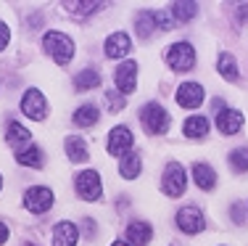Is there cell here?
Listing matches in <instances>:
<instances>
[{"label":"cell","instance_id":"cell-22","mask_svg":"<svg viewBox=\"0 0 248 246\" xmlns=\"http://www.w3.org/2000/svg\"><path fill=\"white\" fill-rule=\"evenodd\" d=\"M98 85H100V74L95 72V69H82V72L74 77V87L79 93H87V90H93V87H98Z\"/></svg>","mask_w":248,"mask_h":246},{"label":"cell","instance_id":"cell-14","mask_svg":"<svg viewBox=\"0 0 248 246\" xmlns=\"http://www.w3.org/2000/svg\"><path fill=\"white\" fill-rule=\"evenodd\" d=\"M77 241H79V228L74 222L63 220L53 228V246H77Z\"/></svg>","mask_w":248,"mask_h":246},{"label":"cell","instance_id":"cell-3","mask_svg":"<svg viewBox=\"0 0 248 246\" xmlns=\"http://www.w3.org/2000/svg\"><path fill=\"white\" fill-rule=\"evenodd\" d=\"M167 64L174 72H190L196 64V48L190 43H174L167 50Z\"/></svg>","mask_w":248,"mask_h":246},{"label":"cell","instance_id":"cell-38","mask_svg":"<svg viewBox=\"0 0 248 246\" xmlns=\"http://www.w3.org/2000/svg\"><path fill=\"white\" fill-rule=\"evenodd\" d=\"M0 185H3V180H0Z\"/></svg>","mask_w":248,"mask_h":246},{"label":"cell","instance_id":"cell-37","mask_svg":"<svg viewBox=\"0 0 248 246\" xmlns=\"http://www.w3.org/2000/svg\"><path fill=\"white\" fill-rule=\"evenodd\" d=\"M24 246H37V244H24Z\"/></svg>","mask_w":248,"mask_h":246},{"label":"cell","instance_id":"cell-26","mask_svg":"<svg viewBox=\"0 0 248 246\" xmlns=\"http://www.w3.org/2000/svg\"><path fill=\"white\" fill-rule=\"evenodd\" d=\"M98 119H100V111L93 106V103H85V106H79L74 111V122L79 127H93Z\"/></svg>","mask_w":248,"mask_h":246},{"label":"cell","instance_id":"cell-16","mask_svg":"<svg viewBox=\"0 0 248 246\" xmlns=\"http://www.w3.org/2000/svg\"><path fill=\"white\" fill-rule=\"evenodd\" d=\"M193 180H196V185L201 191H211L217 185V172L209 167V164L196 162V164H193Z\"/></svg>","mask_w":248,"mask_h":246},{"label":"cell","instance_id":"cell-6","mask_svg":"<svg viewBox=\"0 0 248 246\" xmlns=\"http://www.w3.org/2000/svg\"><path fill=\"white\" fill-rule=\"evenodd\" d=\"M53 191L50 188H43V185H34L24 193V207L29 209L32 214H45L48 209L53 207Z\"/></svg>","mask_w":248,"mask_h":246},{"label":"cell","instance_id":"cell-12","mask_svg":"<svg viewBox=\"0 0 248 246\" xmlns=\"http://www.w3.org/2000/svg\"><path fill=\"white\" fill-rule=\"evenodd\" d=\"M153 238V228L143 220H132L127 225V244L129 246H148Z\"/></svg>","mask_w":248,"mask_h":246},{"label":"cell","instance_id":"cell-19","mask_svg":"<svg viewBox=\"0 0 248 246\" xmlns=\"http://www.w3.org/2000/svg\"><path fill=\"white\" fill-rule=\"evenodd\" d=\"M140 169H143V162H140L138 154H132L129 151L127 156H122V164H119V175L124 180H135L140 175Z\"/></svg>","mask_w":248,"mask_h":246},{"label":"cell","instance_id":"cell-8","mask_svg":"<svg viewBox=\"0 0 248 246\" xmlns=\"http://www.w3.org/2000/svg\"><path fill=\"white\" fill-rule=\"evenodd\" d=\"M132 146H135V135L129 132V127L119 125L108 132V154L111 156H127L132 151Z\"/></svg>","mask_w":248,"mask_h":246},{"label":"cell","instance_id":"cell-32","mask_svg":"<svg viewBox=\"0 0 248 246\" xmlns=\"http://www.w3.org/2000/svg\"><path fill=\"white\" fill-rule=\"evenodd\" d=\"M108 103H111L114 109H122V106H124V98L116 96V93H108Z\"/></svg>","mask_w":248,"mask_h":246},{"label":"cell","instance_id":"cell-9","mask_svg":"<svg viewBox=\"0 0 248 246\" xmlns=\"http://www.w3.org/2000/svg\"><path fill=\"white\" fill-rule=\"evenodd\" d=\"M177 228H180L182 233H187V236H196L206 228V220L203 214H201V209L196 207H182L180 212H177Z\"/></svg>","mask_w":248,"mask_h":246},{"label":"cell","instance_id":"cell-18","mask_svg":"<svg viewBox=\"0 0 248 246\" xmlns=\"http://www.w3.org/2000/svg\"><path fill=\"white\" fill-rule=\"evenodd\" d=\"M16 162H19V164H24V167H34V169H40V167L45 164L43 148H40V146H32V143H29L27 148L16 151Z\"/></svg>","mask_w":248,"mask_h":246},{"label":"cell","instance_id":"cell-11","mask_svg":"<svg viewBox=\"0 0 248 246\" xmlns=\"http://www.w3.org/2000/svg\"><path fill=\"white\" fill-rule=\"evenodd\" d=\"M114 80H116V87H119L122 96L135 93V85H138V64H135V61H124L122 66L116 69Z\"/></svg>","mask_w":248,"mask_h":246},{"label":"cell","instance_id":"cell-17","mask_svg":"<svg viewBox=\"0 0 248 246\" xmlns=\"http://www.w3.org/2000/svg\"><path fill=\"white\" fill-rule=\"evenodd\" d=\"M5 140H8V146H14L16 151H21V148H27V143L32 140V135H29V130L24 125H19V122H8Z\"/></svg>","mask_w":248,"mask_h":246},{"label":"cell","instance_id":"cell-15","mask_svg":"<svg viewBox=\"0 0 248 246\" xmlns=\"http://www.w3.org/2000/svg\"><path fill=\"white\" fill-rule=\"evenodd\" d=\"M129 48H132V43H129V34L124 32H114L106 40V56L108 58H124L129 53Z\"/></svg>","mask_w":248,"mask_h":246},{"label":"cell","instance_id":"cell-10","mask_svg":"<svg viewBox=\"0 0 248 246\" xmlns=\"http://www.w3.org/2000/svg\"><path fill=\"white\" fill-rule=\"evenodd\" d=\"M174 98L182 109H198L201 103H203V87H201L198 82H182V85L177 87Z\"/></svg>","mask_w":248,"mask_h":246},{"label":"cell","instance_id":"cell-21","mask_svg":"<svg viewBox=\"0 0 248 246\" xmlns=\"http://www.w3.org/2000/svg\"><path fill=\"white\" fill-rule=\"evenodd\" d=\"M66 154L72 162H87V143L82 140L79 135H69L66 138Z\"/></svg>","mask_w":248,"mask_h":246},{"label":"cell","instance_id":"cell-29","mask_svg":"<svg viewBox=\"0 0 248 246\" xmlns=\"http://www.w3.org/2000/svg\"><path fill=\"white\" fill-rule=\"evenodd\" d=\"M153 19H156V24L161 27V29H172L174 27L172 14H167V11H156V14H153Z\"/></svg>","mask_w":248,"mask_h":246},{"label":"cell","instance_id":"cell-2","mask_svg":"<svg viewBox=\"0 0 248 246\" xmlns=\"http://www.w3.org/2000/svg\"><path fill=\"white\" fill-rule=\"evenodd\" d=\"M140 122L151 135H164L169 130V114L158 103H145L143 111H140Z\"/></svg>","mask_w":248,"mask_h":246},{"label":"cell","instance_id":"cell-27","mask_svg":"<svg viewBox=\"0 0 248 246\" xmlns=\"http://www.w3.org/2000/svg\"><path fill=\"white\" fill-rule=\"evenodd\" d=\"M153 27H156V19H153L151 11H140V14L135 16V29H138V34H140L143 40H145V37H151Z\"/></svg>","mask_w":248,"mask_h":246},{"label":"cell","instance_id":"cell-1","mask_svg":"<svg viewBox=\"0 0 248 246\" xmlns=\"http://www.w3.org/2000/svg\"><path fill=\"white\" fill-rule=\"evenodd\" d=\"M43 45L48 50V56H53V61L58 66H66L69 61L74 58V43L69 34L63 32H45L43 34Z\"/></svg>","mask_w":248,"mask_h":246},{"label":"cell","instance_id":"cell-24","mask_svg":"<svg viewBox=\"0 0 248 246\" xmlns=\"http://www.w3.org/2000/svg\"><path fill=\"white\" fill-rule=\"evenodd\" d=\"M103 3H93V0H74V3H66V11L77 19H85V16H93L95 11H100Z\"/></svg>","mask_w":248,"mask_h":246},{"label":"cell","instance_id":"cell-5","mask_svg":"<svg viewBox=\"0 0 248 246\" xmlns=\"http://www.w3.org/2000/svg\"><path fill=\"white\" fill-rule=\"evenodd\" d=\"M21 111H24L29 119H37V122L48 116V101H45V96L37 87H29L24 96H21Z\"/></svg>","mask_w":248,"mask_h":246},{"label":"cell","instance_id":"cell-13","mask_svg":"<svg viewBox=\"0 0 248 246\" xmlns=\"http://www.w3.org/2000/svg\"><path fill=\"white\" fill-rule=\"evenodd\" d=\"M217 127L222 135H235L243 127V114L238 109H224L222 114H217Z\"/></svg>","mask_w":248,"mask_h":246},{"label":"cell","instance_id":"cell-7","mask_svg":"<svg viewBox=\"0 0 248 246\" xmlns=\"http://www.w3.org/2000/svg\"><path fill=\"white\" fill-rule=\"evenodd\" d=\"M77 193H79L85 201H98L100 198V191H103V185H100V175L95 169H85V172L77 175Z\"/></svg>","mask_w":248,"mask_h":246},{"label":"cell","instance_id":"cell-23","mask_svg":"<svg viewBox=\"0 0 248 246\" xmlns=\"http://www.w3.org/2000/svg\"><path fill=\"white\" fill-rule=\"evenodd\" d=\"M217 69H219V74L227 82H235L240 77V72H238V64H235V58L230 56V53H219V58H217Z\"/></svg>","mask_w":248,"mask_h":246},{"label":"cell","instance_id":"cell-31","mask_svg":"<svg viewBox=\"0 0 248 246\" xmlns=\"http://www.w3.org/2000/svg\"><path fill=\"white\" fill-rule=\"evenodd\" d=\"M230 212H232V220L235 222H243L246 217H243V204H232V209H230Z\"/></svg>","mask_w":248,"mask_h":246},{"label":"cell","instance_id":"cell-20","mask_svg":"<svg viewBox=\"0 0 248 246\" xmlns=\"http://www.w3.org/2000/svg\"><path fill=\"white\" fill-rule=\"evenodd\" d=\"M182 130H185L187 138H206V132H209V119L206 116H187L185 125H182Z\"/></svg>","mask_w":248,"mask_h":246},{"label":"cell","instance_id":"cell-34","mask_svg":"<svg viewBox=\"0 0 248 246\" xmlns=\"http://www.w3.org/2000/svg\"><path fill=\"white\" fill-rule=\"evenodd\" d=\"M5 241H8V228L0 222V244H5Z\"/></svg>","mask_w":248,"mask_h":246},{"label":"cell","instance_id":"cell-36","mask_svg":"<svg viewBox=\"0 0 248 246\" xmlns=\"http://www.w3.org/2000/svg\"><path fill=\"white\" fill-rule=\"evenodd\" d=\"M111 246H129V244H127V241H114Z\"/></svg>","mask_w":248,"mask_h":246},{"label":"cell","instance_id":"cell-25","mask_svg":"<svg viewBox=\"0 0 248 246\" xmlns=\"http://www.w3.org/2000/svg\"><path fill=\"white\" fill-rule=\"evenodd\" d=\"M172 19L174 21H190L198 16V3H190V0H185V3H172Z\"/></svg>","mask_w":248,"mask_h":246},{"label":"cell","instance_id":"cell-30","mask_svg":"<svg viewBox=\"0 0 248 246\" xmlns=\"http://www.w3.org/2000/svg\"><path fill=\"white\" fill-rule=\"evenodd\" d=\"M8 40H11V32H8V27H5L3 21H0V50H3L5 45H8Z\"/></svg>","mask_w":248,"mask_h":246},{"label":"cell","instance_id":"cell-28","mask_svg":"<svg viewBox=\"0 0 248 246\" xmlns=\"http://www.w3.org/2000/svg\"><path fill=\"white\" fill-rule=\"evenodd\" d=\"M230 167L235 172H248V148H235L230 154Z\"/></svg>","mask_w":248,"mask_h":246},{"label":"cell","instance_id":"cell-33","mask_svg":"<svg viewBox=\"0 0 248 246\" xmlns=\"http://www.w3.org/2000/svg\"><path fill=\"white\" fill-rule=\"evenodd\" d=\"M235 16H238L240 21H246V16H248V5L243 3V5H240V8H238V11H235Z\"/></svg>","mask_w":248,"mask_h":246},{"label":"cell","instance_id":"cell-35","mask_svg":"<svg viewBox=\"0 0 248 246\" xmlns=\"http://www.w3.org/2000/svg\"><path fill=\"white\" fill-rule=\"evenodd\" d=\"M214 111H217V114H222V111H224V101H222V98H214Z\"/></svg>","mask_w":248,"mask_h":246},{"label":"cell","instance_id":"cell-4","mask_svg":"<svg viewBox=\"0 0 248 246\" xmlns=\"http://www.w3.org/2000/svg\"><path fill=\"white\" fill-rule=\"evenodd\" d=\"M185 185H187V175H185V167L180 162H169L167 169H164V183L161 188L167 196H182L185 193Z\"/></svg>","mask_w":248,"mask_h":246}]
</instances>
